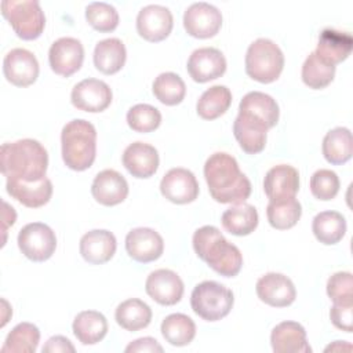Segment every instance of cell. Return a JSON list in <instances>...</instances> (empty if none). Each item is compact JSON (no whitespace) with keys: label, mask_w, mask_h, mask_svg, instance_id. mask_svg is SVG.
<instances>
[{"label":"cell","mask_w":353,"mask_h":353,"mask_svg":"<svg viewBox=\"0 0 353 353\" xmlns=\"http://www.w3.org/2000/svg\"><path fill=\"white\" fill-rule=\"evenodd\" d=\"M87 22L99 32H112L119 25L117 10L105 1H92L85 7Z\"/></svg>","instance_id":"40"},{"label":"cell","mask_w":353,"mask_h":353,"mask_svg":"<svg viewBox=\"0 0 353 353\" xmlns=\"http://www.w3.org/2000/svg\"><path fill=\"white\" fill-rule=\"evenodd\" d=\"M258 211L248 203L233 204L223 211L221 221L225 230L234 236H247L258 226Z\"/></svg>","instance_id":"30"},{"label":"cell","mask_w":353,"mask_h":353,"mask_svg":"<svg viewBox=\"0 0 353 353\" xmlns=\"http://www.w3.org/2000/svg\"><path fill=\"white\" fill-rule=\"evenodd\" d=\"M186 68L194 81L207 83L225 73L226 58L218 48L201 47L190 54Z\"/></svg>","instance_id":"18"},{"label":"cell","mask_w":353,"mask_h":353,"mask_svg":"<svg viewBox=\"0 0 353 353\" xmlns=\"http://www.w3.org/2000/svg\"><path fill=\"white\" fill-rule=\"evenodd\" d=\"M125 250L134 261L148 263L161 256L164 241L160 233L154 229L135 228L125 236Z\"/></svg>","instance_id":"16"},{"label":"cell","mask_w":353,"mask_h":353,"mask_svg":"<svg viewBox=\"0 0 353 353\" xmlns=\"http://www.w3.org/2000/svg\"><path fill=\"white\" fill-rule=\"evenodd\" d=\"M92 197L102 205H116L125 200L128 183L116 170H103L98 172L91 185Z\"/></svg>","instance_id":"20"},{"label":"cell","mask_w":353,"mask_h":353,"mask_svg":"<svg viewBox=\"0 0 353 353\" xmlns=\"http://www.w3.org/2000/svg\"><path fill=\"white\" fill-rule=\"evenodd\" d=\"M204 178L211 197L222 204L244 203L251 194V182L240 171L236 159L225 152L211 154L204 164Z\"/></svg>","instance_id":"1"},{"label":"cell","mask_w":353,"mask_h":353,"mask_svg":"<svg viewBox=\"0 0 353 353\" xmlns=\"http://www.w3.org/2000/svg\"><path fill=\"white\" fill-rule=\"evenodd\" d=\"M222 25L221 11L205 1L190 4L183 14V26L188 34L197 39H208L218 33Z\"/></svg>","instance_id":"9"},{"label":"cell","mask_w":353,"mask_h":353,"mask_svg":"<svg viewBox=\"0 0 353 353\" xmlns=\"http://www.w3.org/2000/svg\"><path fill=\"white\" fill-rule=\"evenodd\" d=\"M284 68V54L270 39H256L248 46L245 54V73L259 81L272 83L279 79Z\"/></svg>","instance_id":"5"},{"label":"cell","mask_w":353,"mask_h":353,"mask_svg":"<svg viewBox=\"0 0 353 353\" xmlns=\"http://www.w3.org/2000/svg\"><path fill=\"white\" fill-rule=\"evenodd\" d=\"M72 328L79 342L83 345H95L105 338L108 320L97 310H83L74 317Z\"/></svg>","instance_id":"29"},{"label":"cell","mask_w":353,"mask_h":353,"mask_svg":"<svg viewBox=\"0 0 353 353\" xmlns=\"http://www.w3.org/2000/svg\"><path fill=\"white\" fill-rule=\"evenodd\" d=\"M3 207H4V211H3V233L6 234L7 228H8L10 225H14L15 218H17V214H15L14 208H12L8 203L3 201Z\"/></svg>","instance_id":"47"},{"label":"cell","mask_w":353,"mask_h":353,"mask_svg":"<svg viewBox=\"0 0 353 353\" xmlns=\"http://www.w3.org/2000/svg\"><path fill=\"white\" fill-rule=\"evenodd\" d=\"M116 237L106 229H94L80 239V254L92 265H102L110 261L116 252Z\"/></svg>","instance_id":"22"},{"label":"cell","mask_w":353,"mask_h":353,"mask_svg":"<svg viewBox=\"0 0 353 353\" xmlns=\"http://www.w3.org/2000/svg\"><path fill=\"white\" fill-rule=\"evenodd\" d=\"M125 58V46L117 37L103 39L94 48V65L103 74L117 73L124 66Z\"/></svg>","instance_id":"28"},{"label":"cell","mask_w":353,"mask_h":353,"mask_svg":"<svg viewBox=\"0 0 353 353\" xmlns=\"http://www.w3.org/2000/svg\"><path fill=\"white\" fill-rule=\"evenodd\" d=\"M145 290L157 303L171 306L181 301L183 295V281L174 270L157 269L148 276Z\"/></svg>","instance_id":"17"},{"label":"cell","mask_w":353,"mask_h":353,"mask_svg":"<svg viewBox=\"0 0 353 353\" xmlns=\"http://www.w3.org/2000/svg\"><path fill=\"white\" fill-rule=\"evenodd\" d=\"M117 324L127 331H139L152 321V309L148 303L138 298L123 301L114 312Z\"/></svg>","instance_id":"31"},{"label":"cell","mask_w":353,"mask_h":353,"mask_svg":"<svg viewBox=\"0 0 353 353\" xmlns=\"http://www.w3.org/2000/svg\"><path fill=\"white\" fill-rule=\"evenodd\" d=\"M174 18L171 11L160 4H149L137 15V30L148 41H161L172 30Z\"/></svg>","instance_id":"14"},{"label":"cell","mask_w":353,"mask_h":353,"mask_svg":"<svg viewBox=\"0 0 353 353\" xmlns=\"http://www.w3.org/2000/svg\"><path fill=\"white\" fill-rule=\"evenodd\" d=\"M7 193L29 208H37L47 204L52 196V183L46 176L36 182H25L7 178Z\"/></svg>","instance_id":"25"},{"label":"cell","mask_w":353,"mask_h":353,"mask_svg":"<svg viewBox=\"0 0 353 353\" xmlns=\"http://www.w3.org/2000/svg\"><path fill=\"white\" fill-rule=\"evenodd\" d=\"M266 132L268 128L262 123L241 113L237 114L233 123L234 138L240 148L248 154H256L265 149Z\"/></svg>","instance_id":"27"},{"label":"cell","mask_w":353,"mask_h":353,"mask_svg":"<svg viewBox=\"0 0 353 353\" xmlns=\"http://www.w3.org/2000/svg\"><path fill=\"white\" fill-rule=\"evenodd\" d=\"M127 123L137 132H150L160 125L161 113L149 103H137L127 112Z\"/></svg>","instance_id":"41"},{"label":"cell","mask_w":353,"mask_h":353,"mask_svg":"<svg viewBox=\"0 0 353 353\" xmlns=\"http://www.w3.org/2000/svg\"><path fill=\"white\" fill-rule=\"evenodd\" d=\"M239 113L262 123L269 130L277 124L280 110L273 97L261 91H251L240 101Z\"/></svg>","instance_id":"24"},{"label":"cell","mask_w":353,"mask_h":353,"mask_svg":"<svg viewBox=\"0 0 353 353\" xmlns=\"http://www.w3.org/2000/svg\"><path fill=\"white\" fill-rule=\"evenodd\" d=\"M312 230L320 243L336 244L346 233V219L338 211H321L313 218Z\"/></svg>","instance_id":"33"},{"label":"cell","mask_w":353,"mask_h":353,"mask_svg":"<svg viewBox=\"0 0 353 353\" xmlns=\"http://www.w3.org/2000/svg\"><path fill=\"white\" fill-rule=\"evenodd\" d=\"M160 192L171 203L188 204L197 199L199 182L192 171L176 167L164 174L160 182Z\"/></svg>","instance_id":"12"},{"label":"cell","mask_w":353,"mask_h":353,"mask_svg":"<svg viewBox=\"0 0 353 353\" xmlns=\"http://www.w3.org/2000/svg\"><path fill=\"white\" fill-rule=\"evenodd\" d=\"M233 302L232 290L212 280L199 283L190 295L193 312L205 321H216L228 316Z\"/></svg>","instance_id":"6"},{"label":"cell","mask_w":353,"mask_h":353,"mask_svg":"<svg viewBox=\"0 0 353 353\" xmlns=\"http://www.w3.org/2000/svg\"><path fill=\"white\" fill-rule=\"evenodd\" d=\"M74 350L72 342L62 335L51 336L41 349L43 353H74Z\"/></svg>","instance_id":"46"},{"label":"cell","mask_w":353,"mask_h":353,"mask_svg":"<svg viewBox=\"0 0 353 353\" xmlns=\"http://www.w3.org/2000/svg\"><path fill=\"white\" fill-rule=\"evenodd\" d=\"M17 241L21 252L34 262H44L50 259L57 248L54 230L43 222L25 225L19 230Z\"/></svg>","instance_id":"8"},{"label":"cell","mask_w":353,"mask_h":353,"mask_svg":"<svg viewBox=\"0 0 353 353\" xmlns=\"http://www.w3.org/2000/svg\"><path fill=\"white\" fill-rule=\"evenodd\" d=\"M154 97L167 106L178 105L183 101L186 94V85L185 81L172 72H164L160 73L152 85Z\"/></svg>","instance_id":"38"},{"label":"cell","mask_w":353,"mask_h":353,"mask_svg":"<svg viewBox=\"0 0 353 353\" xmlns=\"http://www.w3.org/2000/svg\"><path fill=\"white\" fill-rule=\"evenodd\" d=\"M330 319L336 328L345 332H352L353 331V302L334 303L330 310Z\"/></svg>","instance_id":"44"},{"label":"cell","mask_w":353,"mask_h":353,"mask_svg":"<svg viewBox=\"0 0 353 353\" xmlns=\"http://www.w3.org/2000/svg\"><path fill=\"white\" fill-rule=\"evenodd\" d=\"M127 353H161L163 347L152 336H143L139 339L132 341L127 347Z\"/></svg>","instance_id":"45"},{"label":"cell","mask_w":353,"mask_h":353,"mask_svg":"<svg viewBox=\"0 0 353 353\" xmlns=\"http://www.w3.org/2000/svg\"><path fill=\"white\" fill-rule=\"evenodd\" d=\"M232 103V92L226 85H212L207 88L197 101V114L204 120H214L222 116Z\"/></svg>","instance_id":"34"},{"label":"cell","mask_w":353,"mask_h":353,"mask_svg":"<svg viewBox=\"0 0 353 353\" xmlns=\"http://www.w3.org/2000/svg\"><path fill=\"white\" fill-rule=\"evenodd\" d=\"M324 350L325 352H343V350L350 352L352 350V345L349 342H346V341H335L334 343L328 345Z\"/></svg>","instance_id":"48"},{"label":"cell","mask_w":353,"mask_h":353,"mask_svg":"<svg viewBox=\"0 0 353 353\" xmlns=\"http://www.w3.org/2000/svg\"><path fill=\"white\" fill-rule=\"evenodd\" d=\"M1 14L22 40L37 39L46 25V17L37 0H4Z\"/></svg>","instance_id":"7"},{"label":"cell","mask_w":353,"mask_h":353,"mask_svg":"<svg viewBox=\"0 0 353 353\" xmlns=\"http://www.w3.org/2000/svg\"><path fill=\"white\" fill-rule=\"evenodd\" d=\"M192 243L197 256L221 276L233 277L240 272L243 255L234 244L223 237L218 228L211 225L199 228Z\"/></svg>","instance_id":"3"},{"label":"cell","mask_w":353,"mask_h":353,"mask_svg":"<svg viewBox=\"0 0 353 353\" xmlns=\"http://www.w3.org/2000/svg\"><path fill=\"white\" fill-rule=\"evenodd\" d=\"M3 73L11 84L28 87L37 80V58L26 48H12L3 59Z\"/></svg>","instance_id":"13"},{"label":"cell","mask_w":353,"mask_h":353,"mask_svg":"<svg viewBox=\"0 0 353 353\" xmlns=\"http://www.w3.org/2000/svg\"><path fill=\"white\" fill-rule=\"evenodd\" d=\"M302 81L313 88L320 90L327 87L335 76V66L323 61L313 52H310L302 65Z\"/></svg>","instance_id":"39"},{"label":"cell","mask_w":353,"mask_h":353,"mask_svg":"<svg viewBox=\"0 0 353 353\" xmlns=\"http://www.w3.org/2000/svg\"><path fill=\"white\" fill-rule=\"evenodd\" d=\"M84 59V47L74 37H61L48 50V62L54 73L69 77L76 73Z\"/></svg>","instance_id":"10"},{"label":"cell","mask_w":353,"mask_h":353,"mask_svg":"<svg viewBox=\"0 0 353 353\" xmlns=\"http://www.w3.org/2000/svg\"><path fill=\"white\" fill-rule=\"evenodd\" d=\"M161 335L172 346H186L196 335V324L183 313H172L163 320Z\"/></svg>","instance_id":"35"},{"label":"cell","mask_w":353,"mask_h":353,"mask_svg":"<svg viewBox=\"0 0 353 353\" xmlns=\"http://www.w3.org/2000/svg\"><path fill=\"white\" fill-rule=\"evenodd\" d=\"M157 149L149 143L137 141L123 152V165L135 178H149L159 168Z\"/></svg>","instance_id":"19"},{"label":"cell","mask_w":353,"mask_h":353,"mask_svg":"<svg viewBox=\"0 0 353 353\" xmlns=\"http://www.w3.org/2000/svg\"><path fill=\"white\" fill-rule=\"evenodd\" d=\"M40 341V331L32 323L17 324L7 335L1 353H34Z\"/></svg>","instance_id":"37"},{"label":"cell","mask_w":353,"mask_h":353,"mask_svg":"<svg viewBox=\"0 0 353 353\" xmlns=\"http://www.w3.org/2000/svg\"><path fill=\"white\" fill-rule=\"evenodd\" d=\"M270 345L274 353H310L305 328L296 321L279 323L270 334Z\"/></svg>","instance_id":"23"},{"label":"cell","mask_w":353,"mask_h":353,"mask_svg":"<svg viewBox=\"0 0 353 353\" xmlns=\"http://www.w3.org/2000/svg\"><path fill=\"white\" fill-rule=\"evenodd\" d=\"M323 156L331 164L346 163L353 153L352 132L346 127H336L330 130L323 139Z\"/></svg>","instance_id":"32"},{"label":"cell","mask_w":353,"mask_h":353,"mask_svg":"<svg viewBox=\"0 0 353 353\" xmlns=\"http://www.w3.org/2000/svg\"><path fill=\"white\" fill-rule=\"evenodd\" d=\"M339 186L341 182L336 172L327 168L317 170L310 178L312 194L319 200L327 201L334 199L339 192Z\"/></svg>","instance_id":"42"},{"label":"cell","mask_w":353,"mask_h":353,"mask_svg":"<svg viewBox=\"0 0 353 353\" xmlns=\"http://www.w3.org/2000/svg\"><path fill=\"white\" fill-rule=\"evenodd\" d=\"M327 294L334 303L353 302V276L350 272H336L327 281Z\"/></svg>","instance_id":"43"},{"label":"cell","mask_w":353,"mask_h":353,"mask_svg":"<svg viewBox=\"0 0 353 353\" xmlns=\"http://www.w3.org/2000/svg\"><path fill=\"white\" fill-rule=\"evenodd\" d=\"M1 174L6 178L36 182L46 178L48 154L46 148L36 139L25 138L6 142L0 149Z\"/></svg>","instance_id":"2"},{"label":"cell","mask_w":353,"mask_h":353,"mask_svg":"<svg viewBox=\"0 0 353 353\" xmlns=\"http://www.w3.org/2000/svg\"><path fill=\"white\" fill-rule=\"evenodd\" d=\"M255 290L258 298L273 307L290 306L296 298V290L292 280L283 273H266L258 279Z\"/></svg>","instance_id":"15"},{"label":"cell","mask_w":353,"mask_h":353,"mask_svg":"<svg viewBox=\"0 0 353 353\" xmlns=\"http://www.w3.org/2000/svg\"><path fill=\"white\" fill-rule=\"evenodd\" d=\"M61 145L62 159L66 167L74 171H84L95 160L97 130L84 119L70 120L62 128Z\"/></svg>","instance_id":"4"},{"label":"cell","mask_w":353,"mask_h":353,"mask_svg":"<svg viewBox=\"0 0 353 353\" xmlns=\"http://www.w3.org/2000/svg\"><path fill=\"white\" fill-rule=\"evenodd\" d=\"M352 46L353 39L350 33L327 28L319 36V43L314 54L323 61L335 66L350 55Z\"/></svg>","instance_id":"26"},{"label":"cell","mask_w":353,"mask_h":353,"mask_svg":"<svg viewBox=\"0 0 353 353\" xmlns=\"http://www.w3.org/2000/svg\"><path fill=\"white\" fill-rule=\"evenodd\" d=\"M301 215L302 207L295 197L269 200V204L266 207V216L270 226L279 230H285L295 226Z\"/></svg>","instance_id":"36"},{"label":"cell","mask_w":353,"mask_h":353,"mask_svg":"<svg viewBox=\"0 0 353 353\" xmlns=\"http://www.w3.org/2000/svg\"><path fill=\"white\" fill-rule=\"evenodd\" d=\"M110 87L98 79H84L79 81L70 92V101L79 110L98 113L105 110L112 102Z\"/></svg>","instance_id":"11"},{"label":"cell","mask_w":353,"mask_h":353,"mask_svg":"<svg viewBox=\"0 0 353 353\" xmlns=\"http://www.w3.org/2000/svg\"><path fill=\"white\" fill-rule=\"evenodd\" d=\"M263 190L269 200L295 197L299 190L298 170L288 164L272 167L263 178Z\"/></svg>","instance_id":"21"}]
</instances>
